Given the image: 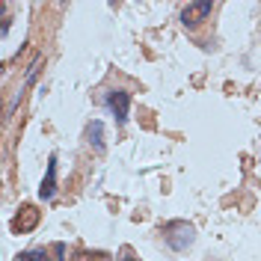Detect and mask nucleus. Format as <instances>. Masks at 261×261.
<instances>
[{"label": "nucleus", "instance_id": "f257e3e1", "mask_svg": "<svg viewBox=\"0 0 261 261\" xmlns=\"http://www.w3.org/2000/svg\"><path fill=\"white\" fill-rule=\"evenodd\" d=\"M193 234H196V228L190 226V223H184V220H178V223H169V226L163 228L166 244L172 246L175 252H184L187 246L193 244Z\"/></svg>", "mask_w": 261, "mask_h": 261}, {"label": "nucleus", "instance_id": "f03ea898", "mask_svg": "<svg viewBox=\"0 0 261 261\" xmlns=\"http://www.w3.org/2000/svg\"><path fill=\"white\" fill-rule=\"evenodd\" d=\"M39 220H42V211L36 205H21L18 214L12 217V231L15 234H30L33 228L39 226Z\"/></svg>", "mask_w": 261, "mask_h": 261}, {"label": "nucleus", "instance_id": "7ed1b4c3", "mask_svg": "<svg viewBox=\"0 0 261 261\" xmlns=\"http://www.w3.org/2000/svg\"><path fill=\"white\" fill-rule=\"evenodd\" d=\"M211 9H214V3H208V0H205V3H187V6L181 9V24L193 30V27H199L205 18L211 15Z\"/></svg>", "mask_w": 261, "mask_h": 261}, {"label": "nucleus", "instance_id": "20e7f679", "mask_svg": "<svg viewBox=\"0 0 261 261\" xmlns=\"http://www.w3.org/2000/svg\"><path fill=\"white\" fill-rule=\"evenodd\" d=\"M107 107H110V113L116 116V122L125 125V122H128V110H130V95L122 92V89H113V92H107Z\"/></svg>", "mask_w": 261, "mask_h": 261}, {"label": "nucleus", "instance_id": "39448f33", "mask_svg": "<svg viewBox=\"0 0 261 261\" xmlns=\"http://www.w3.org/2000/svg\"><path fill=\"white\" fill-rule=\"evenodd\" d=\"M54 193H57V158L48 161V175H45L42 187H39V196L42 199H54Z\"/></svg>", "mask_w": 261, "mask_h": 261}, {"label": "nucleus", "instance_id": "423d86ee", "mask_svg": "<svg viewBox=\"0 0 261 261\" xmlns=\"http://www.w3.org/2000/svg\"><path fill=\"white\" fill-rule=\"evenodd\" d=\"M89 143L95 146V151H104V125L101 122H92L89 125Z\"/></svg>", "mask_w": 261, "mask_h": 261}, {"label": "nucleus", "instance_id": "0eeeda50", "mask_svg": "<svg viewBox=\"0 0 261 261\" xmlns=\"http://www.w3.org/2000/svg\"><path fill=\"white\" fill-rule=\"evenodd\" d=\"M18 261H50V255L45 249H27V252H21Z\"/></svg>", "mask_w": 261, "mask_h": 261}, {"label": "nucleus", "instance_id": "6e6552de", "mask_svg": "<svg viewBox=\"0 0 261 261\" xmlns=\"http://www.w3.org/2000/svg\"><path fill=\"white\" fill-rule=\"evenodd\" d=\"M77 258L81 261H113L110 258V252H101V249H98V252H81Z\"/></svg>", "mask_w": 261, "mask_h": 261}]
</instances>
